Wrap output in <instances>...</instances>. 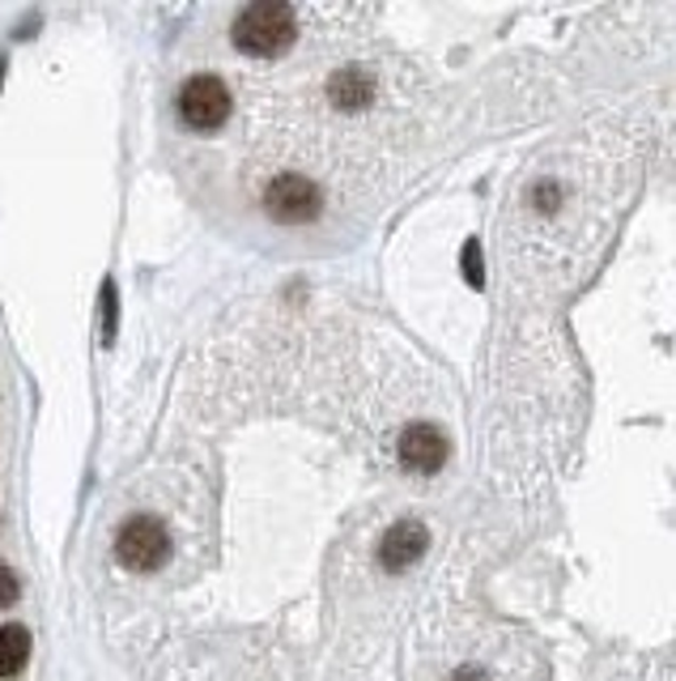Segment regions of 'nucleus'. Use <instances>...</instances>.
Segmentation results:
<instances>
[{
	"instance_id": "obj_10",
	"label": "nucleus",
	"mask_w": 676,
	"mask_h": 681,
	"mask_svg": "<svg viewBox=\"0 0 676 681\" xmlns=\"http://www.w3.org/2000/svg\"><path fill=\"white\" fill-rule=\"evenodd\" d=\"M116 282H102V345L116 340Z\"/></svg>"
},
{
	"instance_id": "obj_9",
	"label": "nucleus",
	"mask_w": 676,
	"mask_h": 681,
	"mask_svg": "<svg viewBox=\"0 0 676 681\" xmlns=\"http://www.w3.org/2000/svg\"><path fill=\"white\" fill-rule=\"evenodd\" d=\"M531 205H536L540 214H554L557 205H561V188H557L554 179H536V184H531Z\"/></svg>"
},
{
	"instance_id": "obj_8",
	"label": "nucleus",
	"mask_w": 676,
	"mask_h": 681,
	"mask_svg": "<svg viewBox=\"0 0 676 681\" xmlns=\"http://www.w3.org/2000/svg\"><path fill=\"white\" fill-rule=\"evenodd\" d=\"M26 660H30V631L22 622H4L0 626V678L22 673Z\"/></svg>"
},
{
	"instance_id": "obj_2",
	"label": "nucleus",
	"mask_w": 676,
	"mask_h": 681,
	"mask_svg": "<svg viewBox=\"0 0 676 681\" xmlns=\"http://www.w3.org/2000/svg\"><path fill=\"white\" fill-rule=\"evenodd\" d=\"M116 559L132 575H153L170 562V533L158 515H132L116 533Z\"/></svg>"
},
{
	"instance_id": "obj_13",
	"label": "nucleus",
	"mask_w": 676,
	"mask_h": 681,
	"mask_svg": "<svg viewBox=\"0 0 676 681\" xmlns=\"http://www.w3.org/2000/svg\"><path fill=\"white\" fill-rule=\"evenodd\" d=\"M451 681H485L481 673H477V669H464V673H456V678Z\"/></svg>"
},
{
	"instance_id": "obj_14",
	"label": "nucleus",
	"mask_w": 676,
	"mask_h": 681,
	"mask_svg": "<svg viewBox=\"0 0 676 681\" xmlns=\"http://www.w3.org/2000/svg\"><path fill=\"white\" fill-rule=\"evenodd\" d=\"M4 69H9V65H4V60H0V86H4Z\"/></svg>"
},
{
	"instance_id": "obj_1",
	"label": "nucleus",
	"mask_w": 676,
	"mask_h": 681,
	"mask_svg": "<svg viewBox=\"0 0 676 681\" xmlns=\"http://www.w3.org/2000/svg\"><path fill=\"white\" fill-rule=\"evenodd\" d=\"M294 34H298V18H294L290 4H281V0H256L230 26L235 48L247 51V56H265V60L290 51Z\"/></svg>"
},
{
	"instance_id": "obj_11",
	"label": "nucleus",
	"mask_w": 676,
	"mask_h": 681,
	"mask_svg": "<svg viewBox=\"0 0 676 681\" xmlns=\"http://www.w3.org/2000/svg\"><path fill=\"white\" fill-rule=\"evenodd\" d=\"M18 592H22V584H18V575L0 562V609H9L13 601H18Z\"/></svg>"
},
{
	"instance_id": "obj_5",
	"label": "nucleus",
	"mask_w": 676,
	"mask_h": 681,
	"mask_svg": "<svg viewBox=\"0 0 676 681\" xmlns=\"http://www.w3.org/2000/svg\"><path fill=\"white\" fill-rule=\"evenodd\" d=\"M426 550H430L426 524L421 520H396L384 533V541H379V562H384V571L400 575V571H409L412 562L426 559Z\"/></svg>"
},
{
	"instance_id": "obj_6",
	"label": "nucleus",
	"mask_w": 676,
	"mask_h": 681,
	"mask_svg": "<svg viewBox=\"0 0 676 681\" xmlns=\"http://www.w3.org/2000/svg\"><path fill=\"white\" fill-rule=\"evenodd\" d=\"M400 464L409 473H438L447 464V435L430 422H412L400 435Z\"/></svg>"
},
{
	"instance_id": "obj_4",
	"label": "nucleus",
	"mask_w": 676,
	"mask_h": 681,
	"mask_svg": "<svg viewBox=\"0 0 676 681\" xmlns=\"http://www.w3.org/2000/svg\"><path fill=\"white\" fill-rule=\"evenodd\" d=\"M230 116V90H226V81L221 77H188L183 81V90H179V120L196 128V132H213L221 128Z\"/></svg>"
},
{
	"instance_id": "obj_3",
	"label": "nucleus",
	"mask_w": 676,
	"mask_h": 681,
	"mask_svg": "<svg viewBox=\"0 0 676 681\" xmlns=\"http://www.w3.org/2000/svg\"><path fill=\"white\" fill-rule=\"evenodd\" d=\"M319 205H324V196L315 188L307 175H277V179H268L265 188V214L272 221H281V226H307V221L319 218Z\"/></svg>"
},
{
	"instance_id": "obj_12",
	"label": "nucleus",
	"mask_w": 676,
	"mask_h": 681,
	"mask_svg": "<svg viewBox=\"0 0 676 681\" xmlns=\"http://www.w3.org/2000/svg\"><path fill=\"white\" fill-rule=\"evenodd\" d=\"M464 265H468V282H473V286H481V282H485V273H481V247H477V244L464 247Z\"/></svg>"
},
{
	"instance_id": "obj_7",
	"label": "nucleus",
	"mask_w": 676,
	"mask_h": 681,
	"mask_svg": "<svg viewBox=\"0 0 676 681\" xmlns=\"http://www.w3.org/2000/svg\"><path fill=\"white\" fill-rule=\"evenodd\" d=\"M328 98L337 102L340 111H358V107H366L375 98V77L362 73V69H340L328 81Z\"/></svg>"
}]
</instances>
